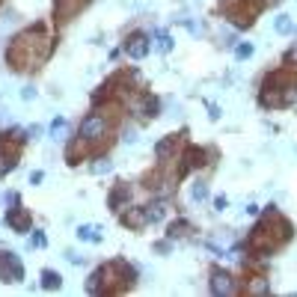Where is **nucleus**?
Instances as JSON below:
<instances>
[{
  "mask_svg": "<svg viewBox=\"0 0 297 297\" xmlns=\"http://www.w3.org/2000/svg\"><path fill=\"white\" fill-rule=\"evenodd\" d=\"M24 140H27V131H18V128L9 131V134H0V178L18 166Z\"/></svg>",
  "mask_w": 297,
  "mask_h": 297,
  "instance_id": "1",
  "label": "nucleus"
},
{
  "mask_svg": "<svg viewBox=\"0 0 297 297\" xmlns=\"http://www.w3.org/2000/svg\"><path fill=\"white\" fill-rule=\"evenodd\" d=\"M190 232H193V223L181 217V220H175V223L166 226V238H169V241H172V238H187Z\"/></svg>",
  "mask_w": 297,
  "mask_h": 297,
  "instance_id": "9",
  "label": "nucleus"
},
{
  "mask_svg": "<svg viewBox=\"0 0 297 297\" xmlns=\"http://www.w3.org/2000/svg\"><path fill=\"white\" fill-rule=\"evenodd\" d=\"M0 279H3V282H21V279H24L21 259H18L12 250H3V247H0Z\"/></svg>",
  "mask_w": 297,
  "mask_h": 297,
  "instance_id": "2",
  "label": "nucleus"
},
{
  "mask_svg": "<svg viewBox=\"0 0 297 297\" xmlns=\"http://www.w3.org/2000/svg\"><path fill=\"white\" fill-rule=\"evenodd\" d=\"M155 48H158V51H169V48H172L169 36H166V33H158V45H155Z\"/></svg>",
  "mask_w": 297,
  "mask_h": 297,
  "instance_id": "17",
  "label": "nucleus"
},
{
  "mask_svg": "<svg viewBox=\"0 0 297 297\" xmlns=\"http://www.w3.org/2000/svg\"><path fill=\"white\" fill-rule=\"evenodd\" d=\"M77 238H80V241H101V232L95 229V226H80V229H77Z\"/></svg>",
  "mask_w": 297,
  "mask_h": 297,
  "instance_id": "12",
  "label": "nucleus"
},
{
  "mask_svg": "<svg viewBox=\"0 0 297 297\" xmlns=\"http://www.w3.org/2000/svg\"><path fill=\"white\" fill-rule=\"evenodd\" d=\"M119 223L125 226V229L131 232H140L149 226V217H146V208L143 205H128L125 211H119Z\"/></svg>",
  "mask_w": 297,
  "mask_h": 297,
  "instance_id": "5",
  "label": "nucleus"
},
{
  "mask_svg": "<svg viewBox=\"0 0 297 297\" xmlns=\"http://www.w3.org/2000/svg\"><path fill=\"white\" fill-rule=\"evenodd\" d=\"M235 54H238V60H247V57H253V45H238Z\"/></svg>",
  "mask_w": 297,
  "mask_h": 297,
  "instance_id": "16",
  "label": "nucleus"
},
{
  "mask_svg": "<svg viewBox=\"0 0 297 297\" xmlns=\"http://www.w3.org/2000/svg\"><path fill=\"white\" fill-rule=\"evenodd\" d=\"M122 51H125L131 60H143V57L152 51V39H149V33L137 30V33H131L125 42H122Z\"/></svg>",
  "mask_w": 297,
  "mask_h": 297,
  "instance_id": "3",
  "label": "nucleus"
},
{
  "mask_svg": "<svg viewBox=\"0 0 297 297\" xmlns=\"http://www.w3.org/2000/svg\"><path fill=\"white\" fill-rule=\"evenodd\" d=\"M214 208H220V211H223V208H226V196H217V199H214Z\"/></svg>",
  "mask_w": 297,
  "mask_h": 297,
  "instance_id": "20",
  "label": "nucleus"
},
{
  "mask_svg": "<svg viewBox=\"0 0 297 297\" xmlns=\"http://www.w3.org/2000/svg\"><path fill=\"white\" fill-rule=\"evenodd\" d=\"M128 199H131V187H128L125 181H116V184H113V190H110V196H107V208L122 211V208L128 205Z\"/></svg>",
  "mask_w": 297,
  "mask_h": 297,
  "instance_id": "7",
  "label": "nucleus"
},
{
  "mask_svg": "<svg viewBox=\"0 0 297 297\" xmlns=\"http://www.w3.org/2000/svg\"><path fill=\"white\" fill-rule=\"evenodd\" d=\"M241 291L238 279L232 276L229 270H211V294H223V297H232Z\"/></svg>",
  "mask_w": 297,
  "mask_h": 297,
  "instance_id": "4",
  "label": "nucleus"
},
{
  "mask_svg": "<svg viewBox=\"0 0 297 297\" xmlns=\"http://www.w3.org/2000/svg\"><path fill=\"white\" fill-rule=\"evenodd\" d=\"M190 196L196 199V202H202V199L208 196V187H205V184H202V181H196V184H193V187H190Z\"/></svg>",
  "mask_w": 297,
  "mask_h": 297,
  "instance_id": "13",
  "label": "nucleus"
},
{
  "mask_svg": "<svg viewBox=\"0 0 297 297\" xmlns=\"http://www.w3.org/2000/svg\"><path fill=\"white\" fill-rule=\"evenodd\" d=\"M110 161H95V164H92V172H95V175H101V172H110Z\"/></svg>",
  "mask_w": 297,
  "mask_h": 297,
  "instance_id": "18",
  "label": "nucleus"
},
{
  "mask_svg": "<svg viewBox=\"0 0 297 297\" xmlns=\"http://www.w3.org/2000/svg\"><path fill=\"white\" fill-rule=\"evenodd\" d=\"M0 3H3V0H0Z\"/></svg>",
  "mask_w": 297,
  "mask_h": 297,
  "instance_id": "22",
  "label": "nucleus"
},
{
  "mask_svg": "<svg viewBox=\"0 0 297 297\" xmlns=\"http://www.w3.org/2000/svg\"><path fill=\"white\" fill-rule=\"evenodd\" d=\"M33 247H45V235H42V232L33 235Z\"/></svg>",
  "mask_w": 297,
  "mask_h": 297,
  "instance_id": "19",
  "label": "nucleus"
},
{
  "mask_svg": "<svg viewBox=\"0 0 297 297\" xmlns=\"http://www.w3.org/2000/svg\"><path fill=\"white\" fill-rule=\"evenodd\" d=\"M21 98H27V101L36 98V89H24V92H21Z\"/></svg>",
  "mask_w": 297,
  "mask_h": 297,
  "instance_id": "21",
  "label": "nucleus"
},
{
  "mask_svg": "<svg viewBox=\"0 0 297 297\" xmlns=\"http://www.w3.org/2000/svg\"><path fill=\"white\" fill-rule=\"evenodd\" d=\"M30 223H33V220H30V208L15 205V208L6 211V226L12 232H21V235H24V232H30Z\"/></svg>",
  "mask_w": 297,
  "mask_h": 297,
  "instance_id": "6",
  "label": "nucleus"
},
{
  "mask_svg": "<svg viewBox=\"0 0 297 297\" xmlns=\"http://www.w3.org/2000/svg\"><path fill=\"white\" fill-rule=\"evenodd\" d=\"M60 285H63V276H60L57 270H42V288H45V291H51V288L57 291Z\"/></svg>",
  "mask_w": 297,
  "mask_h": 297,
  "instance_id": "11",
  "label": "nucleus"
},
{
  "mask_svg": "<svg viewBox=\"0 0 297 297\" xmlns=\"http://www.w3.org/2000/svg\"><path fill=\"white\" fill-rule=\"evenodd\" d=\"M285 66L297 71V45H291V48H288V54H285Z\"/></svg>",
  "mask_w": 297,
  "mask_h": 297,
  "instance_id": "15",
  "label": "nucleus"
},
{
  "mask_svg": "<svg viewBox=\"0 0 297 297\" xmlns=\"http://www.w3.org/2000/svg\"><path fill=\"white\" fill-rule=\"evenodd\" d=\"M276 33H291V18L288 15H279L276 18Z\"/></svg>",
  "mask_w": 297,
  "mask_h": 297,
  "instance_id": "14",
  "label": "nucleus"
},
{
  "mask_svg": "<svg viewBox=\"0 0 297 297\" xmlns=\"http://www.w3.org/2000/svg\"><path fill=\"white\" fill-rule=\"evenodd\" d=\"M270 291V282L264 273H256V276H247L244 279V294H267Z\"/></svg>",
  "mask_w": 297,
  "mask_h": 297,
  "instance_id": "8",
  "label": "nucleus"
},
{
  "mask_svg": "<svg viewBox=\"0 0 297 297\" xmlns=\"http://www.w3.org/2000/svg\"><path fill=\"white\" fill-rule=\"evenodd\" d=\"M146 217H149V226L164 220V217H166V202H164V196L158 199V202H152V205H146Z\"/></svg>",
  "mask_w": 297,
  "mask_h": 297,
  "instance_id": "10",
  "label": "nucleus"
}]
</instances>
